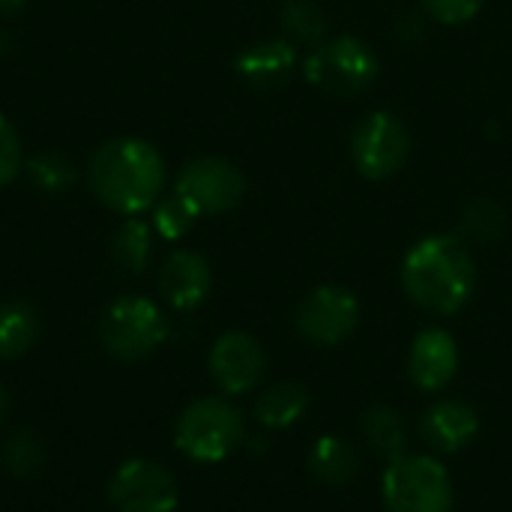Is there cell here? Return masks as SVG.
I'll use <instances>...</instances> for the list:
<instances>
[{
  "label": "cell",
  "instance_id": "10",
  "mask_svg": "<svg viewBox=\"0 0 512 512\" xmlns=\"http://www.w3.org/2000/svg\"><path fill=\"white\" fill-rule=\"evenodd\" d=\"M360 324V303L342 285H321L297 309V330L306 342L333 348L345 342Z\"/></svg>",
  "mask_w": 512,
  "mask_h": 512
},
{
  "label": "cell",
  "instance_id": "18",
  "mask_svg": "<svg viewBox=\"0 0 512 512\" xmlns=\"http://www.w3.org/2000/svg\"><path fill=\"white\" fill-rule=\"evenodd\" d=\"M363 441L378 453L384 456L387 462L393 459H402L408 453V441H411V429L405 423V417L390 408V405H372L366 414H363Z\"/></svg>",
  "mask_w": 512,
  "mask_h": 512
},
{
  "label": "cell",
  "instance_id": "14",
  "mask_svg": "<svg viewBox=\"0 0 512 512\" xmlns=\"http://www.w3.org/2000/svg\"><path fill=\"white\" fill-rule=\"evenodd\" d=\"M210 285H213V273L207 258L189 249L168 255V261L159 270V291L168 300V306L180 312L198 309L207 300Z\"/></svg>",
  "mask_w": 512,
  "mask_h": 512
},
{
  "label": "cell",
  "instance_id": "9",
  "mask_svg": "<svg viewBox=\"0 0 512 512\" xmlns=\"http://www.w3.org/2000/svg\"><path fill=\"white\" fill-rule=\"evenodd\" d=\"M108 501L117 512H174L180 489L162 465L150 459H129L114 471Z\"/></svg>",
  "mask_w": 512,
  "mask_h": 512
},
{
  "label": "cell",
  "instance_id": "5",
  "mask_svg": "<svg viewBox=\"0 0 512 512\" xmlns=\"http://www.w3.org/2000/svg\"><path fill=\"white\" fill-rule=\"evenodd\" d=\"M378 72V54L357 36L324 39L303 60L306 81L330 96H357L378 81Z\"/></svg>",
  "mask_w": 512,
  "mask_h": 512
},
{
  "label": "cell",
  "instance_id": "7",
  "mask_svg": "<svg viewBox=\"0 0 512 512\" xmlns=\"http://www.w3.org/2000/svg\"><path fill=\"white\" fill-rule=\"evenodd\" d=\"M411 153V135L405 123L390 111L366 114L351 132V159L369 180L393 177Z\"/></svg>",
  "mask_w": 512,
  "mask_h": 512
},
{
  "label": "cell",
  "instance_id": "1",
  "mask_svg": "<svg viewBox=\"0 0 512 512\" xmlns=\"http://www.w3.org/2000/svg\"><path fill=\"white\" fill-rule=\"evenodd\" d=\"M402 288L414 306L429 315H456L477 288L471 246L456 234H432L411 246L402 264Z\"/></svg>",
  "mask_w": 512,
  "mask_h": 512
},
{
  "label": "cell",
  "instance_id": "15",
  "mask_svg": "<svg viewBox=\"0 0 512 512\" xmlns=\"http://www.w3.org/2000/svg\"><path fill=\"white\" fill-rule=\"evenodd\" d=\"M297 69V48L288 39H264L240 51L237 72L246 84L258 90L282 87Z\"/></svg>",
  "mask_w": 512,
  "mask_h": 512
},
{
  "label": "cell",
  "instance_id": "3",
  "mask_svg": "<svg viewBox=\"0 0 512 512\" xmlns=\"http://www.w3.org/2000/svg\"><path fill=\"white\" fill-rule=\"evenodd\" d=\"M246 438L243 414L222 396H207L192 402L177 426H174V444L177 450L201 465L225 462Z\"/></svg>",
  "mask_w": 512,
  "mask_h": 512
},
{
  "label": "cell",
  "instance_id": "2",
  "mask_svg": "<svg viewBox=\"0 0 512 512\" xmlns=\"http://www.w3.org/2000/svg\"><path fill=\"white\" fill-rule=\"evenodd\" d=\"M87 177L105 207L135 216L156 204L165 186V162L159 150L141 138H114L93 153Z\"/></svg>",
  "mask_w": 512,
  "mask_h": 512
},
{
  "label": "cell",
  "instance_id": "28",
  "mask_svg": "<svg viewBox=\"0 0 512 512\" xmlns=\"http://www.w3.org/2000/svg\"><path fill=\"white\" fill-rule=\"evenodd\" d=\"M24 6V0H0V15H12Z\"/></svg>",
  "mask_w": 512,
  "mask_h": 512
},
{
  "label": "cell",
  "instance_id": "24",
  "mask_svg": "<svg viewBox=\"0 0 512 512\" xmlns=\"http://www.w3.org/2000/svg\"><path fill=\"white\" fill-rule=\"evenodd\" d=\"M27 174H30V183L39 189V192H63L66 186H72L75 180V171H72V162H66L60 153H36L30 162H27Z\"/></svg>",
  "mask_w": 512,
  "mask_h": 512
},
{
  "label": "cell",
  "instance_id": "22",
  "mask_svg": "<svg viewBox=\"0 0 512 512\" xmlns=\"http://www.w3.org/2000/svg\"><path fill=\"white\" fill-rule=\"evenodd\" d=\"M111 255L114 264L126 273H141L150 264L153 255V234L150 225H144L141 219H126L120 225V231L111 240Z\"/></svg>",
  "mask_w": 512,
  "mask_h": 512
},
{
  "label": "cell",
  "instance_id": "26",
  "mask_svg": "<svg viewBox=\"0 0 512 512\" xmlns=\"http://www.w3.org/2000/svg\"><path fill=\"white\" fill-rule=\"evenodd\" d=\"M426 15L438 24H465L471 21L486 0H420Z\"/></svg>",
  "mask_w": 512,
  "mask_h": 512
},
{
  "label": "cell",
  "instance_id": "25",
  "mask_svg": "<svg viewBox=\"0 0 512 512\" xmlns=\"http://www.w3.org/2000/svg\"><path fill=\"white\" fill-rule=\"evenodd\" d=\"M198 213L192 210V204H186L177 192L171 198H165L162 204H156L153 213V228L165 237V240H180L192 225H195Z\"/></svg>",
  "mask_w": 512,
  "mask_h": 512
},
{
  "label": "cell",
  "instance_id": "17",
  "mask_svg": "<svg viewBox=\"0 0 512 512\" xmlns=\"http://www.w3.org/2000/svg\"><path fill=\"white\" fill-rule=\"evenodd\" d=\"M252 411L264 429H273V432L288 429L297 420H303V414L309 411V390L303 384H294V381L273 384L255 399Z\"/></svg>",
  "mask_w": 512,
  "mask_h": 512
},
{
  "label": "cell",
  "instance_id": "29",
  "mask_svg": "<svg viewBox=\"0 0 512 512\" xmlns=\"http://www.w3.org/2000/svg\"><path fill=\"white\" fill-rule=\"evenodd\" d=\"M6 414H9V396H6V390L0 384V423L6 420Z\"/></svg>",
  "mask_w": 512,
  "mask_h": 512
},
{
  "label": "cell",
  "instance_id": "6",
  "mask_svg": "<svg viewBox=\"0 0 512 512\" xmlns=\"http://www.w3.org/2000/svg\"><path fill=\"white\" fill-rule=\"evenodd\" d=\"M168 336L162 309L147 297H120L114 300L99 321L102 348L123 363H138L150 357Z\"/></svg>",
  "mask_w": 512,
  "mask_h": 512
},
{
  "label": "cell",
  "instance_id": "13",
  "mask_svg": "<svg viewBox=\"0 0 512 512\" xmlns=\"http://www.w3.org/2000/svg\"><path fill=\"white\" fill-rule=\"evenodd\" d=\"M480 435V414L462 399H438L420 417V438L435 453H459Z\"/></svg>",
  "mask_w": 512,
  "mask_h": 512
},
{
  "label": "cell",
  "instance_id": "11",
  "mask_svg": "<svg viewBox=\"0 0 512 512\" xmlns=\"http://www.w3.org/2000/svg\"><path fill=\"white\" fill-rule=\"evenodd\" d=\"M207 366H210L216 387L225 396H243L261 384L267 372V354L255 336L231 330L213 342Z\"/></svg>",
  "mask_w": 512,
  "mask_h": 512
},
{
  "label": "cell",
  "instance_id": "20",
  "mask_svg": "<svg viewBox=\"0 0 512 512\" xmlns=\"http://www.w3.org/2000/svg\"><path fill=\"white\" fill-rule=\"evenodd\" d=\"M504 231H507V210L492 198H474L471 204H465L459 216L456 237L468 246H486V243H498Z\"/></svg>",
  "mask_w": 512,
  "mask_h": 512
},
{
  "label": "cell",
  "instance_id": "4",
  "mask_svg": "<svg viewBox=\"0 0 512 512\" xmlns=\"http://www.w3.org/2000/svg\"><path fill=\"white\" fill-rule=\"evenodd\" d=\"M387 512H453L456 489L447 468L435 456L393 459L381 480Z\"/></svg>",
  "mask_w": 512,
  "mask_h": 512
},
{
  "label": "cell",
  "instance_id": "23",
  "mask_svg": "<svg viewBox=\"0 0 512 512\" xmlns=\"http://www.w3.org/2000/svg\"><path fill=\"white\" fill-rule=\"evenodd\" d=\"M279 21H282L288 42H303V45L315 48L327 39V15L312 0H288L282 6Z\"/></svg>",
  "mask_w": 512,
  "mask_h": 512
},
{
  "label": "cell",
  "instance_id": "8",
  "mask_svg": "<svg viewBox=\"0 0 512 512\" xmlns=\"http://www.w3.org/2000/svg\"><path fill=\"white\" fill-rule=\"evenodd\" d=\"M174 192L192 204L198 216H216L228 213L240 204L246 192V180L237 165H231L222 156H198L183 165L177 174Z\"/></svg>",
  "mask_w": 512,
  "mask_h": 512
},
{
  "label": "cell",
  "instance_id": "21",
  "mask_svg": "<svg viewBox=\"0 0 512 512\" xmlns=\"http://www.w3.org/2000/svg\"><path fill=\"white\" fill-rule=\"evenodd\" d=\"M45 441L33 432V429H15L3 447H0V462L3 468L18 477V480H27V477H36L42 468H45Z\"/></svg>",
  "mask_w": 512,
  "mask_h": 512
},
{
  "label": "cell",
  "instance_id": "16",
  "mask_svg": "<svg viewBox=\"0 0 512 512\" xmlns=\"http://www.w3.org/2000/svg\"><path fill=\"white\" fill-rule=\"evenodd\" d=\"M309 471L324 486H348L360 471V456L351 441L339 435H324L309 450Z\"/></svg>",
  "mask_w": 512,
  "mask_h": 512
},
{
  "label": "cell",
  "instance_id": "12",
  "mask_svg": "<svg viewBox=\"0 0 512 512\" xmlns=\"http://www.w3.org/2000/svg\"><path fill=\"white\" fill-rule=\"evenodd\" d=\"M459 372V345L456 339L441 330H423L408 354V375L423 393H441Z\"/></svg>",
  "mask_w": 512,
  "mask_h": 512
},
{
  "label": "cell",
  "instance_id": "27",
  "mask_svg": "<svg viewBox=\"0 0 512 512\" xmlns=\"http://www.w3.org/2000/svg\"><path fill=\"white\" fill-rule=\"evenodd\" d=\"M18 171H21V141L12 123L0 114V189L9 186Z\"/></svg>",
  "mask_w": 512,
  "mask_h": 512
},
{
  "label": "cell",
  "instance_id": "19",
  "mask_svg": "<svg viewBox=\"0 0 512 512\" xmlns=\"http://www.w3.org/2000/svg\"><path fill=\"white\" fill-rule=\"evenodd\" d=\"M39 339V315L24 300L0 303V360H18Z\"/></svg>",
  "mask_w": 512,
  "mask_h": 512
}]
</instances>
